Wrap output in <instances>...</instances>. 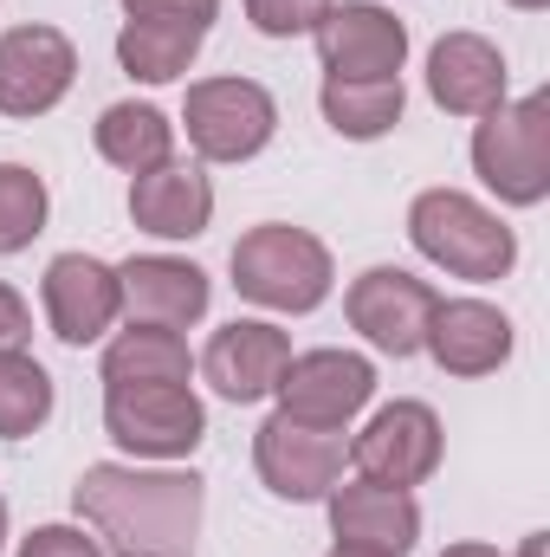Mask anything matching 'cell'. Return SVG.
Masks as SVG:
<instances>
[{
  "label": "cell",
  "instance_id": "6da1fadb",
  "mask_svg": "<svg viewBox=\"0 0 550 557\" xmlns=\"http://www.w3.org/2000/svg\"><path fill=\"white\" fill-rule=\"evenodd\" d=\"M72 506L117 557H195L208 486L195 473H142L98 460L78 473Z\"/></svg>",
  "mask_w": 550,
  "mask_h": 557
},
{
  "label": "cell",
  "instance_id": "7a4b0ae2",
  "mask_svg": "<svg viewBox=\"0 0 550 557\" xmlns=\"http://www.w3.org/2000/svg\"><path fill=\"white\" fill-rule=\"evenodd\" d=\"M409 240L434 260V267H447L453 278H479V285H486V278H505L512 260H518L512 227H505L492 208H479L473 195H460V188H427V195H414Z\"/></svg>",
  "mask_w": 550,
  "mask_h": 557
},
{
  "label": "cell",
  "instance_id": "3957f363",
  "mask_svg": "<svg viewBox=\"0 0 550 557\" xmlns=\"http://www.w3.org/2000/svg\"><path fill=\"white\" fill-rule=\"evenodd\" d=\"M330 278H337L330 247L304 227L266 221L234 240V285H240V298H253L266 311H317L330 298Z\"/></svg>",
  "mask_w": 550,
  "mask_h": 557
},
{
  "label": "cell",
  "instance_id": "277c9868",
  "mask_svg": "<svg viewBox=\"0 0 550 557\" xmlns=\"http://www.w3.org/2000/svg\"><path fill=\"white\" fill-rule=\"evenodd\" d=\"M473 169L505 208H538L550 195V91L486 111L473 131Z\"/></svg>",
  "mask_w": 550,
  "mask_h": 557
},
{
  "label": "cell",
  "instance_id": "5b68a950",
  "mask_svg": "<svg viewBox=\"0 0 550 557\" xmlns=\"http://www.w3.org/2000/svg\"><path fill=\"white\" fill-rule=\"evenodd\" d=\"M104 434L124 454L188 460L208 441V409L188 383H124V389H104Z\"/></svg>",
  "mask_w": 550,
  "mask_h": 557
},
{
  "label": "cell",
  "instance_id": "8992f818",
  "mask_svg": "<svg viewBox=\"0 0 550 557\" xmlns=\"http://www.w3.org/2000/svg\"><path fill=\"white\" fill-rule=\"evenodd\" d=\"M182 124H188V143L208 162H247V156H260L273 143L278 104L253 78H201V85H188Z\"/></svg>",
  "mask_w": 550,
  "mask_h": 557
},
{
  "label": "cell",
  "instance_id": "52a82bcc",
  "mask_svg": "<svg viewBox=\"0 0 550 557\" xmlns=\"http://www.w3.org/2000/svg\"><path fill=\"white\" fill-rule=\"evenodd\" d=\"M273 396H278V416L285 421L343 434V421L357 416V409H370L376 370H370V357H357V350H304V357L285 363V376H278Z\"/></svg>",
  "mask_w": 550,
  "mask_h": 557
},
{
  "label": "cell",
  "instance_id": "ba28073f",
  "mask_svg": "<svg viewBox=\"0 0 550 557\" xmlns=\"http://www.w3.org/2000/svg\"><path fill=\"white\" fill-rule=\"evenodd\" d=\"M253 467L291 506L330 499V486L343 480V434L273 416V421H260V434H253Z\"/></svg>",
  "mask_w": 550,
  "mask_h": 557
},
{
  "label": "cell",
  "instance_id": "9c48e42d",
  "mask_svg": "<svg viewBox=\"0 0 550 557\" xmlns=\"http://www.w3.org/2000/svg\"><path fill=\"white\" fill-rule=\"evenodd\" d=\"M440 292L427 278L402 273V267H370V273L350 285L343 311L350 324L363 331V344H376L383 357H414L427 344V318H434Z\"/></svg>",
  "mask_w": 550,
  "mask_h": 557
},
{
  "label": "cell",
  "instance_id": "30bf717a",
  "mask_svg": "<svg viewBox=\"0 0 550 557\" xmlns=\"http://www.w3.org/2000/svg\"><path fill=\"white\" fill-rule=\"evenodd\" d=\"M350 460H357L363 480L409 493V486H421L440 467V416L427 403H389V409H376L370 428L350 441Z\"/></svg>",
  "mask_w": 550,
  "mask_h": 557
},
{
  "label": "cell",
  "instance_id": "8fae6325",
  "mask_svg": "<svg viewBox=\"0 0 550 557\" xmlns=\"http://www.w3.org/2000/svg\"><path fill=\"white\" fill-rule=\"evenodd\" d=\"M317 59L330 78H402L409 26L376 0H343L317 20Z\"/></svg>",
  "mask_w": 550,
  "mask_h": 557
},
{
  "label": "cell",
  "instance_id": "7c38bea8",
  "mask_svg": "<svg viewBox=\"0 0 550 557\" xmlns=\"http://www.w3.org/2000/svg\"><path fill=\"white\" fill-rule=\"evenodd\" d=\"M78 78V52L59 26H13L0 33V111L46 117Z\"/></svg>",
  "mask_w": 550,
  "mask_h": 557
},
{
  "label": "cell",
  "instance_id": "4fadbf2b",
  "mask_svg": "<svg viewBox=\"0 0 550 557\" xmlns=\"http://www.w3.org/2000/svg\"><path fill=\"white\" fill-rule=\"evenodd\" d=\"M285 363H291V337L266 324V318H234V324H221L214 337H208V350H201V376L214 383V396H227V403H266L278 389V376H285Z\"/></svg>",
  "mask_w": 550,
  "mask_h": 557
},
{
  "label": "cell",
  "instance_id": "5bb4252c",
  "mask_svg": "<svg viewBox=\"0 0 550 557\" xmlns=\"http://www.w3.org/2000/svg\"><path fill=\"white\" fill-rule=\"evenodd\" d=\"M124 311L117 292V267L91 260V253H59L46 267V318L59 344H98Z\"/></svg>",
  "mask_w": 550,
  "mask_h": 557
},
{
  "label": "cell",
  "instance_id": "9a60e30c",
  "mask_svg": "<svg viewBox=\"0 0 550 557\" xmlns=\"http://www.w3.org/2000/svg\"><path fill=\"white\" fill-rule=\"evenodd\" d=\"M505 52L479 33H447L427 52V98L453 117H486L505 104Z\"/></svg>",
  "mask_w": 550,
  "mask_h": 557
},
{
  "label": "cell",
  "instance_id": "2e32d148",
  "mask_svg": "<svg viewBox=\"0 0 550 557\" xmlns=\"http://www.w3.org/2000/svg\"><path fill=\"white\" fill-rule=\"evenodd\" d=\"M421 350H434L447 376H492L512 357V318L486 298H440Z\"/></svg>",
  "mask_w": 550,
  "mask_h": 557
},
{
  "label": "cell",
  "instance_id": "e0dca14e",
  "mask_svg": "<svg viewBox=\"0 0 550 557\" xmlns=\"http://www.w3.org/2000/svg\"><path fill=\"white\" fill-rule=\"evenodd\" d=\"M330 532L350 552L409 557L414 539H421V506H414L402 486H376V480L330 486Z\"/></svg>",
  "mask_w": 550,
  "mask_h": 557
},
{
  "label": "cell",
  "instance_id": "ac0fdd59",
  "mask_svg": "<svg viewBox=\"0 0 550 557\" xmlns=\"http://www.w3.org/2000/svg\"><path fill=\"white\" fill-rule=\"evenodd\" d=\"M117 292H124L137 324H162V331H188L208 311V298H214L201 267L168 260V253H142L130 267H117Z\"/></svg>",
  "mask_w": 550,
  "mask_h": 557
},
{
  "label": "cell",
  "instance_id": "d6986e66",
  "mask_svg": "<svg viewBox=\"0 0 550 557\" xmlns=\"http://www.w3.org/2000/svg\"><path fill=\"white\" fill-rule=\"evenodd\" d=\"M130 214H137L142 234H155V240H195L214 221V182L195 162L168 156L162 169H149V175L130 182Z\"/></svg>",
  "mask_w": 550,
  "mask_h": 557
},
{
  "label": "cell",
  "instance_id": "ffe728a7",
  "mask_svg": "<svg viewBox=\"0 0 550 557\" xmlns=\"http://www.w3.org/2000/svg\"><path fill=\"white\" fill-rule=\"evenodd\" d=\"M324 124L350 143H376L402 124V78H324Z\"/></svg>",
  "mask_w": 550,
  "mask_h": 557
},
{
  "label": "cell",
  "instance_id": "44dd1931",
  "mask_svg": "<svg viewBox=\"0 0 550 557\" xmlns=\"http://www.w3.org/2000/svg\"><path fill=\"white\" fill-rule=\"evenodd\" d=\"M98 156L117 162L124 175H149L175 156V124L155 104H111L98 117Z\"/></svg>",
  "mask_w": 550,
  "mask_h": 557
},
{
  "label": "cell",
  "instance_id": "7402d4cb",
  "mask_svg": "<svg viewBox=\"0 0 550 557\" xmlns=\"http://www.w3.org/2000/svg\"><path fill=\"white\" fill-rule=\"evenodd\" d=\"M124 383H188V344H182V331L130 324L104 350V389H124Z\"/></svg>",
  "mask_w": 550,
  "mask_h": 557
},
{
  "label": "cell",
  "instance_id": "603a6c76",
  "mask_svg": "<svg viewBox=\"0 0 550 557\" xmlns=\"http://www.w3.org/2000/svg\"><path fill=\"white\" fill-rule=\"evenodd\" d=\"M201 52V33H182V26H155V20H124L117 33V65L142 78V85H168L195 65Z\"/></svg>",
  "mask_w": 550,
  "mask_h": 557
},
{
  "label": "cell",
  "instance_id": "cb8c5ba5",
  "mask_svg": "<svg viewBox=\"0 0 550 557\" xmlns=\"http://www.w3.org/2000/svg\"><path fill=\"white\" fill-rule=\"evenodd\" d=\"M52 416V376L26 350H0V441H26Z\"/></svg>",
  "mask_w": 550,
  "mask_h": 557
},
{
  "label": "cell",
  "instance_id": "d4e9b609",
  "mask_svg": "<svg viewBox=\"0 0 550 557\" xmlns=\"http://www.w3.org/2000/svg\"><path fill=\"white\" fill-rule=\"evenodd\" d=\"M46 182L26 162H0V260L46 234Z\"/></svg>",
  "mask_w": 550,
  "mask_h": 557
},
{
  "label": "cell",
  "instance_id": "484cf974",
  "mask_svg": "<svg viewBox=\"0 0 550 557\" xmlns=\"http://www.w3.org/2000/svg\"><path fill=\"white\" fill-rule=\"evenodd\" d=\"M330 13V0H247V20L266 33V39H298V33H317V20Z\"/></svg>",
  "mask_w": 550,
  "mask_h": 557
},
{
  "label": "cell",
  "instance_id": "4316f807",
  "mask_svg": "<svg viewBox=\"0 0 550 557\" xmlns=\"http://www.w3.org/2000/svg\"><path fill=\"white\" fill-rule=\"evenodd\" d=\"M221 0H124V20H155V26H182V33H201L214 26Z\"/></svg>",
  "mask_w": 550,
  "mask_h": 557
},
{
  "label": "cell",
  "instance_id": "83f0119b",
  "mask_svg": "<svg viewBox=\"0 0 550 557\" xmlns=\"http://www.w3.org/2000/svg\"><path fill=\"white\" fill-rule=\"evenodd\" d=\"M20 557H104V545L85 539L78 525H39L20 539Z\"/></svg>",
  "mask_w": 550,
  "mask_h": 557
},
{
  "label": "cell",
  "instance_id": "f1b7e54d",
  "mask_svg": "<svg viewBox=\"0 0 550 557\" xmlns=\"http://www.w3.org/2000/svg\"><path fill=\"white\" fill-rule=\"evenodd\" d=\"M26 337H33V311L13 285H0V350H26Z\"/></svg>",
  "mask_w": 550,
  "mask_h": 557
},
{
  "label": "cell",
  "instance_id": "f546056e",
  "mask_svg": "<svg viewBox=\"0 0 550 557\" xmlns=\"http://www.w3.org/2000/svg\"><path fill=\"white\" fill-rule=\"evenodd\" d=\"M440 557H499V552H492V545H447Z\"/></svg>",
  "mask_w": 550,
  "mask_h": 557
},
{
  "label": "cell",
  "instance_id": "4dcf8cb0",
  "mask_svg": "<svg viewBox=\"0 0 550 557\" xmlns=\"http://www.w3.org/2000/svg\"><path fill=\"white\" fill-rule=\"evenodd\" d=\"M525 557H545V532H532V539H525Z\"/></svg>",
  "mask_w": 550,
  "mask_h": 557
},
{
  "label": "cell",
  "instance_id": "1f68e13d",
  "mask_svg": "<svg viewBox=\"0 0 550 557\" xmlns=\"http://www.w3.org/2000/svg\"><path fill=\"white\" fill-rule=\"evenodd\" d=\"M330 557H376V552H350V545H337V552H330Z\"/></svg>",
  "mask_w": 550,
  "mask_h": 557
},
{
  "label": "cell",
  "instance_id": "d6a6232c",
  "mask_svg": "<svg viewBox=\"0 0 550 557\" xmlns=\"http://www.w3.org/2000/svg\"><path fill=\"white\" fill-rule=\"evenodd\" d=\"M512 7H525V13H538V7H545V0H512Z\"/></svg>",
  "mask_w": 550,
  "mask_h": 557
},
{
  "label": "cell",
  "instance_id": "836d02e7",
  "mask_svg": "<svg viewBox=\"0 0 550 557\" xmlns=\"http://www.w3.org/2000/svg\"><path fill=\"white\" fill-rule=\"evenodd\" d=\"M0 545H7V499H0Z\"/></svg>",
  "mask_w": 550,
  "mask_h": 557
}]
</instances>
